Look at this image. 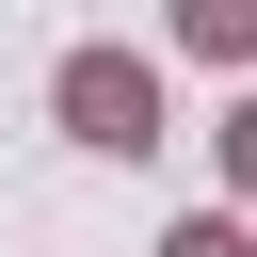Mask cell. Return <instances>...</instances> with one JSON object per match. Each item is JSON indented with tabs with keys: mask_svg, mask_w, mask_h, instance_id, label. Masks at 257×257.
I'll list each match as a JSON object with an SVG mask.
<instances>
[{
	"mask_svg": "<svg viewBox=\"0 0 257 257\" xmlns=\"http://www.w3.org/2000/svg\"><path fill=\"white\" fill-rule=\"evenodd\" d=\"M48 96H64V128H80V145H112V161H145V145H161V64H145V48H64V80H48Z\"/></svg>",
	"mask_w": 257,
	"mask_h": 257,
	"instance_id": "6da1fadb",
	"label": "cell"
},
{
	"mask_svg": "<svg viewBox=\"0 0 257 257\" xmlns=\"http://www.w3.org/2000/svg\"><path fill=\"white\" fill-rule=\"evenodd\" d=\"M177 48H209V64H257V0H193V16H177Z\"/></svg>",
	"mask_w": 257,
	"mask_h": 257,
	"instance_id": "7a4b0ae2",
	"label": "cell"
},
{
	"mask_svg": "<svg viewBox=\"0 0 257 257\" xmlns=\"http://www.w3.org/2000/svg\"><path fill=\"white\" fill-rule=\"evenodd\" d=\"M161 257H257V241H241L225 209H177V225H161Z\"/></svg>",
	"mask_w": 257,
	"mask_h": 257,
	"instance_id": "3957f363",
	"label": "cell"
},
{
	"mask_svg": "<svg viewBox=\"0 0 257 257\" xmlns=\"http://www.w3.org/2000/svg\"><path fill=\"white\" fill-rule=\"evenodd\" d=\"M225 193H257V80H241V112H225Z\"/></svg>",
	"mask_w": 257,
	"mask_h": 257,
	"instance_id": "277c9868",
	"label": "cell"
}]
</instances>
